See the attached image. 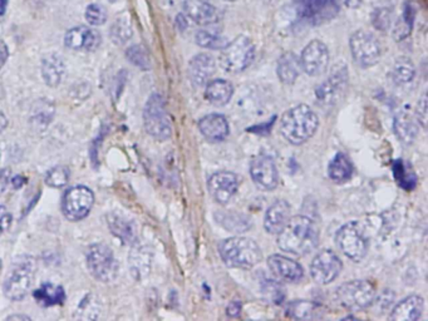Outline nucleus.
<instances>
[{"instance_id": "obj_1", "label": "nucleus", "mask_w": 428, "mask_h": 321, "mask_svg": "<svg viewBox=\"0 0 428 321\" xmlns=\"http://www.w3.org/2000/svg\"><path fill=\"white\" fill-rule=\"evenodd\" d=\"M319 229L313 220L298 215L278 233V246L294 256H306L318 246Z\"/></svg>"}, {"instance_id": "obj_2", "label": "nucleus", "mask_w": 428, "mask_h": 321, "mask_svg": "<svg viewBox=\"0 0 428 321\" xmlns=\"http://www.w3.org/2000/svg\"><path fill=\"white\" fill-rule=\"evenodd\" d=\"M319 127V118L307 104H299L287 110L280 121L283 137L294 146L309 141Z\"/></svg>"}, {"instance_id": "obj_3", "label": "nucleus", "mask_w": 428, "mask_h": 321, "mask_svg": "<svg viewBox=\"0 0 428 321\" xmlns=\"http://www.w3.org/2000/svg\"><path fill=\"white\" fill-rule=\"evenodd\" d=\"M37 272V261L31 255H20L14 258L3 283L4 295L12 302H20L32 289Z\"/></svg>"}, {"instance_id": "obj_4", "label": "nucleus", "mask_w": 428, "mask_h": 321, "mask_svg": "<svg viewBox=\"0 0 428 321\" xmlns=\"http://www.w3.org/2000/svg\"><path fill=\"white\" fill-rule=\"evenodd\" d=\"M219 251L225 265L235 269H251L262 260V249L253 238H226L220 244Z\"/></svg>"}, {"instance_id": "obj_5", "label": "nucleus", "mask_w": 428, "mask_h": 321, "mask_svg": "<svg viewBox=\"0 0 428 321\" xmlns=\"http://www.w3.org/2000/svg\"><path fill=\"white\" fill-rule=\"evenodd\" d=\"M255 45L249 37L239 35L221 49L219 63L228 73L237 74L248 69L255 59Z\"/></svg>"}, {"instance_id": "obj_6", "label": "nucleus", "mask_w": 428, "mask_h": 321, "mask_svg": "<svg viewBox=\"0 0 428 321\" xmlns=\"http://www.w3.org/2000/svg\"><path fill=\"white\" fill-rule=\"evenodd\" d=\"M143 124L146 132L156 141H167L173 135V126L165 101L159 93H154L148 98L143 110Z\"/></svg>"}, {"instance_id": "obj_7", "label": "nucleus", "mask_w": 428, "mask_h": 321, "mask_svg": "<svg viewBox=\"0 0 428 321\" xmlns=\"http://www.w3.org/2000/svg\"><path fill=\"white\" fill-rule=\"evenodd\" d=\"M86 263L90 275L100 283H112L118 277L120 265L113 251L107 245L95 244L90 246L86 255Z\"/></svg>"}, {"instance_id": "obj_8", "label": "nucleus", "mask_w": 428, "mask_h": 321, "mask_svg": "<svg viewBox=\"0 0 428 321\" xmlns=\"http://www.w3.org/2000/svg\"><path fill=\"white\" fill-rule=\"evenodd\" d=\"M335 241L339 250L354 263H360L368 254L370 242L365 236V229L358 221H351L342 226L337 232Z\"/></svg>"}, {"instance_id": "obj_9", "label": "nucleus", "mask_w": 428, "mask_h": 321, "mask_svg": "<svg viewBox=\"0 0 428 321\" xmlns=\"http://www.w3.org/2000/svg\"><path fill=\"white\" fill-rule=\"evenodd\" d=\"M376 289L368 280H351L340 285L335 291V299L347 310H363L374 302Z\"/></svg>"}, {"instance_id": "obj_10", "label": "nucleus", "mask_w": 428, "mask_h": 321, "mask_svg": "<svg viewBox=\"0 0 428 321\" xmlns=\"http://www.w3.org/2000/svg\"><path fill=\"white\" fill-rule=\"evenodd\" d=\"M95 205V195L88 187L74 186L68 188L62 197L64 217L72 222L86 219Z\"/></svg>"}, {"instance_id": "obj_11", "label": "nucleus", "mask_w": 428, "mask_h": 321, "mask_svg": "<svg viewBox=\"0 0 428 321\" xmlns=\"http://www.w3.org/2000/svg\"><path fill=\"white\" fill-rule=\"evenodd\" d=\"M349 47L353 59L362 68H371L381 59V44L372 33L365 31L353 33Z\"/></svg>"}, {"instance_id": "obj_12", "label": "nucleus", "mask_w": 428, "mask_h": 321, "mask_svg": "<svg viewBox=\"0 0 428 321\" xmlns=\"http://www.w3.org/2000/svg\"><path fill=\"white\" fill-rule=\"evenodd\" d=\"M301 19L312 26L326 23L339 13L338 0H295Z\"/></svg>"}, {"instance_id": "obj_13", "label": "nucleus", "mask_w": 428, "mask_h": 321, "mask_svg": "<svg viewBox=\"0 0 428 321\" xmlns=\"http://www.w3.org/2000/svg\"><path fill=\"white\" fill-rule=\"evenodd\" d=\"M349 74L345 65H338L333 69L331 77L324 83L320 84L315 90V97L318 102L326 107L334 106L344 97L348 88Z\"/></svg>"}, {"instance_id": "obj_14", "label": "nucleus", "mask_w": 428, "mask_h": 321, "mask_svg": "<svg viewBox=\"0 0 428 321\" xmlns=\"http://www.w3.org/2000/svg\"><path fill=\"white\" fill-rule=\"evenodd\" d=\"M342 269L343 263L338 255L332 250H323L315 255L310 263V275L315 283L328 285L339 277Z\"/></svg>"}, {"instance_id": "obj_15", "label": "nucleus", "mask_w": 428, "mask_h": 321, "mask_svg": "<svg viewBox=\"0 0 428 321\" xmlns=\"http://www.w3.org/2000/svg\"><path fill=\"white\" fill-rule=\"evenodd\" d=\"M329 49L322 40L314 39L301 51V71L306 72L310 77L322 76L328 69L329 65Z\"/></svg>"}, {"instance_id": "obj_16", "label": "nucleus", "mask_w": 428, "mask_h": 321, "mask_svg": "<svg viewBox=\"0 0 428 321\" xmlns=\"http://www.w3.org/2000/svg\"><path fill=\"white\" fill-rule=\"evenodd\" d=\"M250 174L254 183L262 191H271L279 183V172L274 160L265 154H260L251 160Z\"/></svg>"}, {"instance_id": "obj_17", "label": "nucleus", "mask_w": 428, "mask_h": 321, "mask_svg": "<svg viewBox=\"0 0 428 321\" xmlns=\"http://www.w3.org/2000/svg\"><path fill=\"white\" fill-rule=\"evenodd\" d=\"M239 186V176L229 171L216 172L212 174L209 180V192L219 205H226L237 195Z\"/></svg>"}, {"instance_id": "obj_18", "label": "nucleus", "mask_w": 428, "mask_h": 321, "mask_svg": "<svg viewBox=\"0 0 428 321\" xmlns=\"http://www.w3.org/2000/svg\"><path fill=\"white\" fill-rule=\"evenodd\" d=\"M102 43V37L96 29L87 26L70 28L64 35V44L76 51H95Z\"/></svg>"}, {"instance_id": "obj_19", "label": "nucleus", "mask_w": 428, "mask_h": 321, "mask_svg": "<svg viewBox=\"0 0 428 321\" xmlns=\"http://www.w3.org/2000/svg\"><path fill=\"white\" fill-rule=\"evenodd\" d=\"M268 268L276 280L284 283H299L304 277V270L301 263L278 254L269 257Z\"/></svg>"}, {"instance_id": "obj_20", "label": "nucleus", "mask_w": 428, "mask_h": 321, "mask_svg": "<svg viewBox=\"0 0 428 321\" xmlns=\"http://www.w3.org/2000/svg\"><path fill=\"white\" fill-rule=\"evenodd\" d=\"M182 8L186 18L198 26H212L221 18L218 8L212 6L207 0H185Z\"/></svg>"}, {"instance_id": "obj_21", "label": "nucleus", "mask_w": 428, "mask_h": 321, "mask_svg": "<svg viewBox=\"0 0 428 321\" xmlns=\"http://www.w3.org/2000/svg\"><path fill=\"white\" fill-rule=\"evenodd\" d=\"M216 72V62L207 53H200L189 63V77L195 87L206 85Z\"/></svg>"}, {"instance_id": "obj_22", "label": "nucleus", "mask_w": 428, "mask_h": 321, "mask_svg": "<svg viewBox=\"0 0 428 321\" xmlns=\"http://www.w3.org/2000/svg\"><path fill=\"white\" fill-rule=\"evenodd\" d=\"M40 74L45 83L51 88H57L67 74L64 59L57 53L45 54L40 62Z\"/></svg>"}, {"instance_id": "obj_23", "label": "nucleus", "mask_w": 428, "mask_h": 321, "mask_svg": "<svg viewBox=\"0 0 428 321\" xmlns=\"http://www.w3.org/2000/svg\"><path fill=\"white\" fill-rule=\"evenodd\" d=\"M292 217V207L287 201L278 199L269 207L264 217V229L270 235H278Z\"/></svg>"}, {"instance_id": "obj_24", "label": "nucleus", "mask_w": 428, "mask_h": 321, "mask_svg": "<svg viewBox=\"0 0 428 321\" xmlns=\"http://www.w3.org/2000/svg\"><path fill=\"white\" fill-rule=\"evenodd\" d=\"M198 129L207 141L221 142L229 135V123L223 115L211 113L198 121Z\"/></svg>"}, {"instance_id": "obj_25", "label": "nucleus", "mask_w": 428, "mask_h": 321, "mask_svg": "<svg viewBox=\"0 0 428 321\" xmlns=\"http://www.w3.org/2000/svg\"><path fill=\"white\" fill-rule=\"evenodd\" d=\"M425 310V300L421 296L411 295L398 302L392 310L390 319L393 321H415L421 319Z\"/></svg>"}, {"instance_id": "obj_26", "label": "nucleus", "mask_w": 428, "mask_h": 321, "mask_svg": "<svg viewBox=\"0 0 428 321\" xmlns=\"http://www.w3.org/2000/svg\"><path fill=\"white\" fill-rule=\"evenodd\" d=\"M107 224L109 230L120 238L123 244L136 245L137 242V229L131 220L125 217L117 212H109L107 215Z\"/></svg>"}, {"instance_id": "obj_27", "label": "nucleus", "mask_w": 428, "mask_h": 321, "mask_svg": "<svg viewBox=\"0 0 428 321\" xmlns=\"http://www.w3.org/2000/svg\"><path fill=\"white\" fill-rule=\"evenodd\" d=\"M393 129L397 138L402 142L403 145H412L418 133V122L415 116L409 110H401L395 117Z\"/></svg>"}, {"instance_id": "obj_28", "label": "nucleus", "mask_w": 428, "mask_h": 321, "mask_svg": "<svg viewBox=\"0 0 428 321\" xmlns=\"http://www.w3.org/2000/svg\"><path fill=\"white\" fill-rule=\"evenodd\" d=\"M301 58L293 51H287L281 56L276 65V74L281 83L294 84L301 76Z\"/></svg>"}, {"instance_id": "obj_29", "label": "nucleus", "mask_w": 428, "mask_h": 321, "mask_svg": "<svg viewBox=\"0 0 428 321\" xmlns=\"http://www.w3.org/2000/svg\"><path fill=\"white\" fill-rule=\"evenodd\" d=\"M232 94H234V87L230 82L225 79H214L206 84L205 98L212 106L223 107L230 102Z\"/></svg>"}, {"instance_id": "obj_30", "label": "nucleus", "mask_w": 428, "mask_h": 321, "mask_svg": "<svg viewBox=\"0 0 428 321\" xmlns=\"http://www.w3.org/2000/svg\"><path fill=\"white\" fill-rule=\"evenodd\" d=\"M415 4L412 1H406L403 7V13L395 23L392 37L396 42H401L406 38H409V34L412 33L413 24H415Z\"/></svg>"}, {"instance_id": "obj_31", "label": "nucleus", "mask_w": 428, "mask_h": 321, "mask_svg": "<svg viewBox=\"0 0 428 321\" xmlns=\"http://www.w3.org/2000/svg\"><path fill=\"white\" fill-rule=\"evenodd\" d=\"M322 308L318 304L307 300H294L289 302L287 315L298 320H313L322 318Z\"/></svg>"}, {"instance_id": "obj_32", "label": "nucleus", "mask_w": 428, "mask_h": 321, "mask_svg": "<svg viewBox=\"0 0 428 321\" xmlns=\"http://www.w3.org/2000/svg\"><path fill=\"white\" fill-rule=\"evenodd\" d=\"M351 174H353V165L348 156H345L344 154H335L328 166L329 179L337 183H343L351 180Z\"/></svg>"}, {"instance_id": "obj_33", "label": "nucleus", "mask_w": 428, "mask_h": 321, "mask_svg": "<svg viewBox=\"0 0 428 321\" xmlns=\"http://www.w3.org/2000/svg\"><path fill=\"white\" fill-rule=\"evenodd\" d=\"M35 302L42 306H53L63 304L65 294L62 286H56L51 283H45L33 293Z\"/></svg>"}, {"instance_id": "obj_34", "label": "nucleus", "mask_w": 428, "mask_h": 321, "mask_svg": "<svg viewBox=\"0 0 428 321\" xmlns=\"http://www.w3.org/2000/svg\"><path fill=\"white\" fill-rule=\"evenodd\" d=\"M134 31L128 14H121L109 28V38L117 45H123L132 38Z\"/></svg>"}, {"instance_id": "obj_35", "label": "nucleus", "mask_w": 428, "mask_h": 321, "mask_svg": "<svg viewBox=\"0 0 428 321\" xmlns=\"http://www.w3.org/2000/svg\"><path fill=\"white\" fill-rule=\"evenodd\" d=\"M129 266L136 279L146 277L151 268V254L145 247H136L129 255Z\"/></svg>"}, {"instance_id": "obj_36", "label": "nucleus", "mask_w": 428, "mask_h": 321, "mask_svg": "<svg viewBox=\"0 0 428 321\" xmlns=\"http://www.w3.org/2000/svg\"><path fill=\"white\" fill-rule=\"evenodd\" d=\"M415 67L409 57H399L392 67V79L398 85H404L413 81Z\"/></svg>"}, {"instance_id": "obj_37", "label": "nucleus", "mask_w": 428, "mask_h": 321, "mask_svg": "<svg viewBox=\"0 0 428 321\" xmlns=\"http://www.w3.org/2000/svg\"><path fill=\"white\" fill-rule=\"evenodd\" d=\"M393 174L397 183L404 188L406 191H411L417 186V176L415 171L411 167L409 162L406 160H396L393 162Z\"/></svg>"}, {"instance_id": "obj_38", "label": "nucleus", "mask_w": 428, "mask_h": 321, "mask_svg": "<svg viewBox=\"0 0 428 321\" xmlns=\"http://www.w3.org/2000/svg\"><path fill=\"white\" fill-rule=\"evenodd\" d=\"M195 42L201 48L221 51L228 44V39L216 29H201L195 34Z\"/></svg>"}, {"instance_id": "obj_39", "label": "nucleus", "mask_w": 428, "mask_h": 321, "mask_svg": "<svg viewBox=\"0 0 428 321\" xmlns=\"http://www.w3.org/2000/svg\"><path fill=\"white\" fill-rule=\"evenodd\" d=\"M216 219H219V222L230 232L241 233V232L249 230L250 226H251V222L246 216H244L241 213H237V212H229V213L219 215V216H216Z\"/></svg>"}, {"instance_id": "obj_40", "label": "nucleus", "mask_w": 428, "mask_h": 321, "mask_svg": "<svg viewBox=\"0 0 428 321\" xmlns=\"http://www.w3.org/2000/svg\"><path fill=\"white\" fill-rule=\"evenodd\" d=\"M70 170L64 166H56L45 174V183L53 188H62L70 181Z\"/></svg>"}, {"instance_id": "obj_41", "label": "nucleus", "mask_w": 428, "mask_h": 321, "mask_svg": "<svg viewBox=\"0 0 428 321\" xmlns=\"http://www.w3.org/2000/svg\"><path fill=\"white\" fill-rule=\"evenodd\" d=\"M392 19H393V14L390 8H377L372 14V24L381 32H387L390 29Z\"/></svg>"}, {"instance_id": "obj_42", "label": "nucleus", "mask_w": 428, "mask_h": 321, "mask_svg": "<svg viewBox=\"0 0 428 321\" xmlns=\"http://www.w3.org/2000/svg\"><path fill=\"white\" fill-rule=\"evenodd\" d=\"M126 57L132 65L138 67L143 71L150 69V58L146 51L141 45H132L126 51Z\"/></svg>"}, {"instance_id": "obj_43", "label": "nucleus", "mask_w": 428, "mask_h": 321, "mask_svg": "<svg viewBox=\"0 0 428 321\" xmlns=\"http://www.w3.org/2000/svg\"><path fill=\"white\" fill-rule=\"evenodd\" d=\"M84 17L90 26H100L107 22L109 13L107 9L101 4H90L86 9Z\"/></svg>"}, {"instance_id": "obj_44", "label": "nucleus", "mask_w": 428, "mask_h": 321, "mask_svg": "<svg viewBox=\"0 0 428 321\" xmlns=\"http://www.w3.org/2000/svg\"><path fill=\"white\" fill-rule=\"evenodd\" d=\"M415 116L418 124H421L422 129H427V94L426 93H423L421 99L418 101Z\"/></svg>"}, {"instance_id": "obj_45", "label": "nucleus", "mask_w": 428, "mask_h": 321, "mask_svg": "<svg viewBox=\"0 0 428 321\" xmlns=\"http://www.w3.org/2000/svg\"><path fill=\"white\" fill-rule=\"evenodd\" d=\"M12 180V172L9 168H1L0 170V197L6 192L9 182Z\"/></svg>"}, {"instance_id": "obj_46", "label": "nucleus", "mask_w": 428, "mask_h": 321, "mask_svg": "<svg viewBox=\"0 0 428 321\" xmlns=\"http://www.w3.org/2000/svg\"><path fill=\"white\" fill-rule=\"evenodd\" d=\"M241 308H243L241 302L234 300V302H231L230 304L228 305V308H226V314L231 316V318H235V316H237V315L241 313Z\"/></svg>"}, {"instance_id": "obj_47", "label": "nucleus", "mask_w": 428, "mask_h": 321, "mask_svg": "<svg viewBox=\"0 0 428 321\" xmlns=\"http://www.w3.org/2000/svg\"><path fill=\"white\" fill-rule=\"evenodd\" d=\"M8 58H9L8 45L6 44V42L3 39H0V71L7 63Z\"/></svg>"}, {"instance_id": "obj_48", "label": "nucleus", "mask_w": 428, "mask_h": 321, "mask_svg": "<svg viewBox=\"0 0 428 321\" xmlns=\"http://www.w3.org/2000/svg\"><path fill=\"white\" fill-rule=\"evenodd\" d=\"M12 216L9 213H4L0 216V235L7 231L8 229L12 225Z\"/></svg>"}, {"instance_id": "obj_49", "label": "nucleus", "mask_w": 428, "mask_h": 321, "mask_svg": "<svg viewBox=\"0 0 428 321\" xmlns=\"http://www.w3.org/2000/svg\"><path fill=\"white\" fill-rule=\"evenodd\" d=\"M344 7L351 8V9H356V8L360 7L362 4V0H339Z\"/></svg>"}, {"instance_id": "obj_50", "label": "nucleus", "mask_w": 428, "mask_h": 321, "mask_svg": "<svg viewBox=\"0 0 428 321\" xmlns=\"http://www.w3.org/2000/svg\"><path fill=\"white\" fill-rule=\"evenodd\" d=\"M176 24L179 26L181 31H184L186 26H189V23H187V18H186V15L184 14H180L176 17Z\"/></svg>"}, {"instance_id": "obj_51", "label": "nucleus", "mask_w": 428, "mask_h": 321, "mask_svg": "<svg viewBox=\"0 0 428 321\" xmlns=\"http://www.w3.org/2000/svg\"><path fill=\"white\" fill-rule=\"evenodd\" d=\"M8 127V118L4 112L0 110V135L7 129Z\"/></svg>"}, {"instance_id": "obj_52", "label": "nucleus", "mask_w": 428, "mask_h": 321, "mask_svg": "<svg viewBox=\"0 0 428 321\" xmlns=\"http://www.w3.org/2000/svg\"><path fill=\"white\" fill-rule=\"evenodd\" d=\"M7 320H32L29 316H26V315H20V314H14L10 315V316H8Z\"/></svg>"}, {"instance_id": "obj_53", "label": "nucleus", "mask_w": 428, "mask_h": 321, "mask_svg": "<svg viewBox=\"0 0 428 321\" xmlns=\"http://www.w3.org/2000/svg\"><path fill=\"white\" fill-rule=\"evenodd\" d=\"M8 3L9 0H0V15H4L7 12Z\"/></svg>"}, {"instance_id": "obj_54", "label": "nucleus", "mask_w": 428, "mask_h": 321, "mask_svg": "<svg viewBox=\"0 0 428 321\" xmlns=\"http://www.w3.org/2000/svg\"><path fill=\"white\" fill-rule=\"evenodd\" d=\"M225 1H230V3H232V1H237V0H225Z\"/></svg>"}, {"instance_id": "obj_55", "label": "nucleus", "mask_w": 428, "mask_h": 321, "mask_svg": "<svg viewBox=\"0 0 428 321\" xmlns=\"http://www.w3.org/2000/svg\"><path fill=\"white\" fill-rule=\"evenodd\" d=\"M267 1H274V0H267Z\"/></svg>"}]
</instances>
